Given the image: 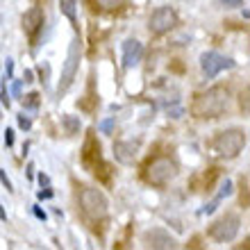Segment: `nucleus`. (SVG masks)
Wrapping results in <instances>:
<instances>
[{"label":"nucleus","instance_id":"obj_1","mask_svg":"<svg viewBox=\"0 0 250 250\" xmlns=\"http://www.w3.org/2000/svg\"><path fill=\"white\" fill-rule=\"evenodd\" d=\"M228 109V89L211 86L207 91L198 93L191 103V116L196 119H218Z\"/></svg>","mask_w":250,"mask_h":250},{"label":"nucleus","instance_id":"obj_2","mask_svg":"<svg viewBox=\"0 0 250 250\" xmlns=\"http://www.w3.org/2000/svg\"><path fill=\"white\" fill-rule=\"evenodd\" d=\"M246 146V132L241 130H223L218 132L214 141H211V150L216 157H225V159H232L237 157L239 152L244 150Z\"/></svg>","mask_w":250,"mask_h":250},{"label":"nucleus","instance_id":"obj_3","mask_svg":"<svg viewBox=\"0 0 250 250\" xmlns=\"http://www.w3.org/2000/svg\"><path fill=\"white\" fill-rule=\"evenodd\" d=\"M80 207L91 221H103L107 216V211H109V200L96 187H84L80 191Z\"/></svg>","mask_w":250,"mask_h":250},{"label":"nucleus","instance_id":"obj_4","mask_svg":"<svg viewBox=\"0 0 250 250\" xmlns=\"http://www.w3.org/2000/svg\"><path fill=\"white\" fill-rule=\"evenodd\" d=\"M178 178V164L171 157H155L146 166V182L152 187H166Z\"/></svg>","mask_w":250,"mask_h":250},{"label":"nucleus","instance_id":"obj_5","mask_svg":"<svg viewBox=\"0 0 250 250\" xmlns=\"http://www.w3.org/2000/svg\"><path fill=\"white\" fill-rule=\"evenodd\" d=\"M80 57H82V41L80 37L71 41L68 46V55H66V62H64V68H62V80H60V86H57V93H66L68 86L73 84V80L78 75V68H80Z\"/></svg>","mask_w":250,"mask_h":250},{"label":"nucleus","instance_id":"obj_6","mask_svg":"<svg viewBox=\"0 0 250 250\" xmlns=\"http://www.w3.org/2000/svg\"><path fill=\"white\" fill-rule=\"evenodd\" d=\"M239 228H241V221L234 214H225L223 218H218L216 223H211L209 228V237L221 241V244H228L239 234Z\"/></svg>","mask_w":250,"mask_h":250},{"label":"nucleus","instance_id":"obj_7","mask_svg":"<svg viewBox=\"0 0 250 250\" xmlns=\"http://www.w3.org/2000/svg\"><path fill=\"white\" fill-rule=\"evenodd\" d=\"M178 25V14H175V9L173 7H159V9H155L150 16V21H148V27H150L152 34H166L171 32L173 27Z\"/></svg>","mask_w":250,"mask_h":250},{"label":"nucleus","instance_id":"obj_8","mask_svg":"<svg viewBox=\"0 0 250 250\" xmlns=\"http://www.w3.org/2000/svg\"><path fill=\"white\" fill-rule=\"evenodd\" d=\"M232 66H234V62L228 60V57H223V55L214 53V50L200 55V68H203V73H205V78H207V80L216 78L221 71L232 68Z\"/></svg>","mask_w":250,"mask_h":250},{"label":"nucleus","instance_id":"obj_9","mask_svg":"<svg viewBox=\"0 0 250 250\" xmlns=\"http://www.w3.org/2000/svg\"><path fill=\"white\" fill-rule=\"evenodd\" d=\"M139 148H141V141L139 139H127V141H116L114 144V157L119 159L121 164H134V159L139 155Z\"/></svg>","mask_w":250,"mask_h":250},{"label":"nucleus","instance_id":"obj_10","mask_svg":"<svg viewBox=\"0 0 250 250\" xmlns=\"http://www.w3.org/2000/svg\"><path fill=\"white\" fill-rule=\"evenodd\" d=\"M43 27V12H41L39 7H32V9H27L25 14H23V30H25V34L30 37V41H37V34H39V30Z\"/></svg>","mask_w":250,"mask_h":250},{"label":"nucleus","instance_id":"obj_11","mask_svg":"<svg viewBox=\"0 0 250 250\" xmlns=\"http://www.w3.org/2000/svg\"><path fill=\"white\" fill-rule=\"evenodd\" d=\"M144 55V43L137 39H125L123 41V68H132Z\"/></svg>","mask_w":250,"mask_h":250},{"label":"nucleus","instance_id":"obj_12","mask_svg":"<svg viewBox=\"0 0 250 250\" xmlns=\"http://www.w3.org/2000/svg\"><path fill=\"white\" fill-rule=\"evenodd\" d=\"M144 241L148 248H175L178 241L164 230H148L144 234Z\"/></svg>","mask_w":250,"mask_h":250},{"label":"nucleus","instance_id":"obj_13","mask_svg":"<svg viewBox=\"0 0 250 250\" xmlns=\"http://www.w3.org/2000/svg\"><path fill=\"white\" fill-rule=\"evenodd\" d=\"M62 125H64V130L68 137H75L80 132V127H82V123H80L78 116H73V114H66L64 119H62Z\"/></svg>","mask_w":250,"mask_h":250},{"label":"nucleus","instance_id":"obj_14","mask_svg":"<svg viewBox=\"0 0 250 250\" xmlns=\"http://www.w3.org/2000/svg\"><path fill=\"white\" fill-rule=\"evenodd\" d=\"M60 7H62V14H64L66 19L71 21L73 25H78V14H75V0H62Z\"/></svg>","mask_w":250,"mask_h":250},{"label":"nucleus","instance_id":"obj_15","mask_svg":"<svg viewBox=\"0 0 250 250\" xmlns=\"http://www.w3.org/2000/svg\"><path fill=\"white\" fill-rule=\"evenodd\" d=\"M98 2L100 9H105V12H114V9H119V7L125 5V0H96Z\"/></svg>","mask_w":250,"mask_h":250},{"label":"nucleus","instance_id":"obj_16","mask_svg":"<svg viewBox=\"0 0 250 250\" xmlns=\"http://www.w3.org/2000/svg\"><path fill=\"white\" fill-rule=\"evenodd\" d=\"M114 125H116V119L114 116H109V119H105V121H100L98 123V130L103 132V134H112V130H114Z\"/></svg>","mask_w":250,"mask_h":250},{"label":"nucleus","instance_id":"obj_17","mask_svg":"<svg viewBox=\"0 0 250 250\" xmlns=\"http://www.w3.org/2000/svg\"><path fill=\"white\" fill-rule=\"evenodd\" d=\"M232 187H234V185H232V180H225V182H223V185H221V191H218V200H223V198H228V196H230V193H232Z\"/></svg>","mask_w":250,"mask_h":250},{"label":"nucleus","instance_id":"obj_18","mask_svg":"<svg viewBox=\"0 0 250 250\" xmlns=\"http://www.w3.org/2000/svg\"><path fill=\"white\" fill-rule=\"evenodd\" d=\"M23 105H25V109H34V107H39V93H30L27 98H23Z\"/></svg>","mask_w":250,"mask_h":250},{"label":"nucleus","instance_id":"obj_19","mask_svg":"<svg viewBox=\"0 0 250 250\" xmlns=\"http://www.w3.org/2000/svg\"><path fill=\"white\" fill-rule=\"evenodd\" d=\"M16 119H19V127H21V130L27 132L30 127H32V119H30V116H25V114H19Z\"/></svg>","mask_w":250,"mask_h":250},{"label":"nucleus","instance_id":"obj_20","mask_svg":"<svg viewBox=\"0 0 250 250\" xmlns=\"http://www.w3.org/2000/svg\"><path fill=\"white\" fill-rule=\"evenodd\" d=\"M0 103H2V107H5V109H9V105H12L9 93H7V86H2V91H0Z\"/></svg>","mask_w":250,"mask_h":250},{"label":"nucleus","instance_id":"obj_21","mask_svg":"<svg viewBox=\"0 0 250 250\" xmlns=\"http://www.w3.org/2000/svg\"><path fill=\"white\" fill-rule=\"evenodd\" d=\"M0 182H2V187H5L7 191H9V193H12L14 191V187H12V182H9V178H7V173L2 171V168H0Z\"/></svg>","mask_w":250,"mask_h":250},{"label":"nucleus","instance_id":"obj_22","mask_svg":"<svg viewBox=\"0 0 250 250\" xmlns=\"http://www.w3.org/2000/svg\"><path fill=\"white\" fill-rule=\"evenodd\" d=\"M14 78V60L7 57V64H5V80H12Z\"/></svg>","mask_w":250,"mask_h":250},{"label":"nucleus","instance_id":"obj_23","mask_svg":"<svg viewBox=\"0 0 250 250\" xmlns=\"http://www.w3.org/2000/svg\"><path fill=\"white\" fill-rule=\"evenodd\" d=\"M221 5L228 9H234V7H244V0H221Z\"/></svg>","mask_w":250,"mask_h":250},{"label":"nucleus","instance_id":"obj_24","mask_svg":"<svg viewBox=\"0 0 250 250\" xmlns=\"http://www.w3.org/2000/svg\"><path fill=\"white\" fill-rule=\"evenodd\" d=\"M21 84H23V80H14V84H12V96L14 98H21Z\"/></svg>","mask_w":250,"mask_h":250},{"label":"nucleus","instance_id":"obj_25","mask_svg":"<svg viewBox=\"0 0 250 250\" xmlns=\"http://www.w3.org/2000/svg\"><path fill=\"white\" fill-rule=\"evenodd\" d=\"M32 214H34V216H37V218H39V221H46V211H43V209H41V207H39V205H32Z\"/></svg>","mask_w":250,"mask_h":250},{"label":"nucleus","instance_id":"obj_26","mask_svg":"<svg viewBox=\"0 0 250 250\" xmlns=\"http://www.w3.org/2000/svg\"><path fill=\"white\" fill-rule=\"evenodd\" d=\"M5 146L7 148H12L14 146V130H9V127L5 130Z\"/></svg>","mask_w":250,"mask_h":250},{"label":"nucleus","instance_id":"obj_27","mask_svg":"<svg viewBox=\"0 0 250 250\" xmlns=\"http://www.w3.org/2000/svg\"><path fill=\"white\" fill-rule=\"evenodd\" d=\"M37 198H39V200H48V198H53V189L39 191V193H37Z\"/></svg>","mask_w":250,"mask_h":250},{"label":"nucleus","instance_id":"obj_28","mask_svg":"<svg viewBox=\"0 0 250 250\" xmlns=\"http://www.w3.org/2000/svg\"><path fill=\"white\" fill-rule=\"evenodd\" d=\"M39 185L41 187H48V185H50V178H48L46 173H39Z\"/></svg>","mask_w":250,"mask_h":250},{"label":"nucleus","instance_id":"obj_29","mask_svg":"<svg viewBox=\"0 0 250 250\" xmlns=\"http://www.w3.org/2000/svg\"><path fill=\"white\" fill-rule=\"evenodd\" d=\"M32 78H34V73L30 71V68H27V71L23 73V80H25V82H32Z\"/></svg>","mask_w":250,"mask_h":250},{"label":"nucleus","instance_id":"obj_30","mask_svg":"<svg viewBox=\"0 0 250 250\" xmlns=\"http://www.w3.org/2000/svg\"><path fill=\"white\" fill-rule=\"evenodd\" d=\"M32 171H34V166H32V164H27V178H30V180H32V175H34Z\"/></svg>","mask_w":250,"mask_h":250},{"label":"nucleus","instance_id":"obj_31","mask_svg":"<svg viewBox=\"0 0 250 250\" xmlns=\"http://www.w3.org/2000/svg\"><path fill=\"white\" fill-rule=\"evenodd\" d=\"M0 221H7V211L2 209V205H0Z\"/></svg>","mask_w":250,"mask_h":250}]
</instances>
